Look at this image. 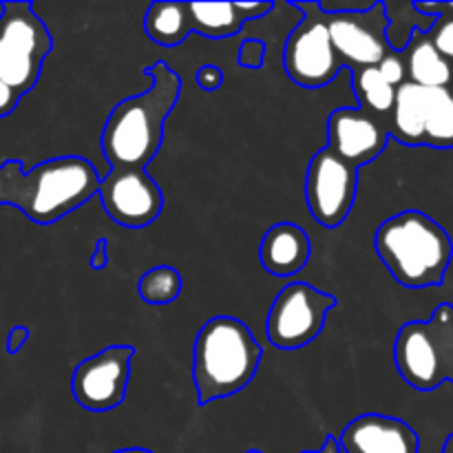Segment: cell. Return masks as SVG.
<instances>
[{"instance_id": "6da1fadb", "label": "cell", "mask_w": 453, "mask_h": 453, "mask_svg": "<svg viewBox=\"0 0 453 453\" xmlns=\"http://www.w3.org/2000/svg\"><path fill=\"white\" fill-rule=\"evenodd\" d=\"M100 180L97 168L80 155L47 159L31 171L12 159L0 166V206H16L34 224H56L96 197Z\"/></svg>"}, {"instance_id": "7a4b0ae2", "label": "cell", "mask_w": 453, "mask_h": 453, "mask_svg": "<svg viewBox=\"0 0 453 453\" xmlns=\"http://www.w3.org/2000/svg\"><path fill=\"white\" fill-rule=\"evenodd\" d=\"M144 73L153 84L115 104L102 128V153L111 168L146 171L162 149L164 122L180 100L181 80L166 62L146 66Z\"/></svg>"}, {"instance_id": "3957f363", "label": "cell", "mask_w": 453, "mask_h": 453, "mask_svg": "<svg viewBox=\"0 0 453 453\" xmlns=\"http://www.w3.org/2000/svg\"><path fill=\"white\" fill-rule=\"evenodd\" d=\"M379 259L410 290L442 286L453 259V242L445 228L420 211L389 217L374 234Z\"/></svg>"}, {"instance_id": "277c9868", "label": "cell", "mask_w": 453, "mask_h": 453, "mask_svg": "<svg viewBox=\"0 0 453 453\" xmlns=\"http://www.w3.org/2000/svg\"><path fill=\"white\" fill-rule=\"evenodd\" d=\"M264 348L243 321L234 317L208 319L193 349V380L199 405L234 396L250 385Z\"/></svg>"}, {"instance_id": "5b68a950", "label": "cell", "mask_w": 453, "mask_h": 453, "mask_svg": "<svg viewBox=\"0 0 453 453\" xmlns=\"http://www.w3.org/2000/svg\"><path fill=\"white\" fill-rule=\"evenodd\" d=\"M53 38L31 3L7 0L0 18V80L18 96L38 84Z\"/></svg>"}, {"instance_id": "8992f818", "label": "cell", "mask_w": 453, "mask_h": 453, "mask_svg": "<svg viewBox=\"0 0 453 453\" xmlns=\"http://www.w3.org/2000/svg\"><path fill=\"white\" fill-rule=\"evenodd\" d=\"M301 20L288 35L283 49V66L292 82L303 88H321L343 69V60L334 51L327 31V13L319 3H295Z\"/></svg>"}, {"instance_id": "52a82bcc", "label": "cell", "mask_w": 453, "mask_h": 453, "mask_svg": "<svg viewBox=\"0 0 453 453\" xmlns=\"http://www.w3.org/2000/svg\"><path fill=\"white\" fill-rule=\"evenodd\" d=\"M246 18L237 3H153L146 9L144 29L153 42L177 47L197 31L203 38H233Z\"/></svg>"}, {"instance_id": "ba28073f", "label": "cell", "mask_w": 453, "mask_h": 453, "mask_svg": "<svg viewBox=\"0 0 453 453\" xmlns=\"http://www.w3.org/2000/svg\"><path fill=\"white\" fill-rule=\"evenodd\" d=\"M336 296L305 281L288 283L274 299L265 321L268 341L279 349H299L319 339Z\"/></svg>"}, {"instance_id": "9c48e42d", "label": "cell", "mask_w": 453, "mask_h": 453, "mask_svg": "<svg viewBox=\"0 0 453 453\" xmlns=\"http://www.w3.org/2000/svg\"><path fill=\"white\" fill-rule=\"evenodd\" d=\"M358 168L343 162L330 149H321L310 159L305 173L308 211L323 228H339L357 202Z\"/></svg>"}, {"instance_id": "30bf717a", "label": "cell", "mask_w": 453, "mask_h": 453, "mask_svg": "<svg viewBox=\"0 0 453 453\" xmlns=\"http://www.w3.org/2000/svg\"><path fill=\"white\" fill-rule=\"evenodd\" d=\"M133 357L135 349L131 345H111L96 357L78 363L71 379L75 403L93 414L111 411L122 405L131 380Z\"/></svg>"}, {"instance_id": "8fae6325", "label": "cell", "mask_w": 453, "mask_h": 453, "mask_svg": "<svg viewBox=\"0 0 453 453\" xmlns=\"http://www.w3.org/2000/svg\"><path fill=\"white\" fill-rule=\"evenodd\" d=\"M385 3H372L358 12L327 13V31L334 51L349 69L376 66L392 49L388 44Z\"/></svg>"}, {"instance_id": "7c38bea8", "label": "cell", "mask_w": 453, "mask_h": 453, "mask_svg": "<svg viewBox=\"0 0 453 453\" xmlns=\"http://www.w3.org/2000/svg\"><path fill=\"white\" fill-rule=\"evenodd\" d=\"M97 197L106 215L127 228H144L153 224L164 208L162 188L142 168H111L100 180Z\"/></svg>"}, {"instance_id": "4fadbf2b", "label": "cell", "mask_w": 453, "mask_h": 453, "mask_svg": "<svg viewBox=\"0 0 453 453\" xmlns=\"http://www.w3.org/2000/svg\"><path fill=\"white\" fill-rule=\"evenodd\" d=\"M389 142L383 119L358 109H336L327 118V149L361 171L374 162Z\"/></svg>"}, {"instance_id": "5bb4252c", "label": "cell", "mask_w": 453, "mask_h": 453, "mask_svg": "<svg viewBox=\"0 0 453 453\" xmlns=\"http://www.w3.org/2000/svg\"><path fill=\"white\" fill-rule=\"evenodd\" d=\"M341 453H418V434L405 420L383 414L354 418L336 438Z\"/></svg>"}, {"instance_id": "9a60e30c", "label": "cell", "mask_w": 453, "mask_h": 453, "mask_svg": "<svg viewBox=\"0 0 453 453\" xmlns=\"http://www.w3.org/2000/svg\"><path fill=\"white\" fill-rule=\"evenodd\" d=\"M394 363L401 379L418 392H434L445 383L427 321H410L398 330Z\"/></svg>"}, {"instance_id": "2e32d148", "label": "cell", "mask_w": 453, "mask_h": 453, "mask_svg": "<svg viewBox=\"0 0 453 453\" xmlns=\"http://www.w3.org/2000/svg\"><path fill=\"white\" fill-rule=\"evenodd\" d=\"M312 242L301 226L281 221L274 224L261 239L259 259L265 273L274 277H292L308 265Z\"/></svg>"}, {"instance_id": "e0dca14e", "label": "cell", "mask_w": 453, "mask_h": 453, "mask_svg": "<svg viewBox=\"0 0 453 453\" xmlns=\"http://www.w3.org/2000/svg\"><path fill=\"white\" fill-rule=\"evenodd\" d=\"M425 113L427 91L414 82H403L396 88V100L389 113V137L405 146H425Z\"/></svg>"}, {"instance_id": "ac0fdd59", "label": "cell", "mask_w": 453, "mask_h": 453, "mask_svg": "<svg viewBox=\"0 0 453 453\" xmlns=\"http://www.w3.org/2000/svg\"><path fill=\"white\" fill-rule=\"evenodd\" d=\"M401 53L405 58L410 82L425 88L453 87V66L436 51L427 31H414Z\"/></svg>"}, {"instance_id": "d6986e66", "label": "cell", "mask_w": 453, "mask_h": 453, "mask_svg": "<svg viewBox=\"0 0 453 453\" xmlns=\"http://www.w3.org/2000/svg\"><path fill=\"white\" fill-rule=\"evenodd\" d=\"M352 87L357 93L358 111L370 113L374 118L389 122V113L394 109L396 100V88L385 82L383 75L379 73L376 66H363V69L352 71ZM389 128V127H388Z\"/></svg>"}, {"instance_id": "ffe728a7", "label": "cell", "mask_w": 453, "mask_h": 453, "mask_svg": "<svg viewBox=\"0 0 453 453\" xmlns=\"http://www.w3.org/2000/svg\"><path fill=\"white\" fill-rule=\"evenodd\" d=\"M427 113H425V146L453 149V87L425 88Z\"/></svg>"}, {"instance_id": "44dd1931", "label": "cell", "mask_w": 453, "mask_h": 453, "mask_svg": "<svg viewBox=\"0 0 453 453\" xmlns=\"http://www.w3.org/2000/svg\"><path fill=\"white\" fill-rule=\"evenodd\" d=\"M396 4L398 13H394L392 9L385 7L388 12V44L392 51H403L410 42L411 34L414 31H429L432 25L436 22V18L423 16L414 9V3H394Z\"/></svg>"}, {"instance_id": "7402d4cb", "label": "cell", "mask_w": 453, "mask_h": 453, "mask_svg": "<svg viewBox=\"0 0 453 453\" xmlns=\"http://www.w3.org/2000/svg\"><path fill=\"white\" fill-rule=\"evenodd\" d=\"M142 301L149 305H168L181 295V277L171 265H157L142 274L137 283Z\"/></svg>"}, {"instance_id": "603a6c76", "label": "cell", "mask_w": 453, "mask_h": 453, "mask_svg": "<svg viewBox=\"0 0 453 453\" xmlns=\"http://www.w3.org/2000/svg\"><path fill=\"white\" fill-rule=\"evenodd\" d=\"M438 363H441L445 383H453V305L441 303L427 321Z\"/></svg>"}, {"instance_id": "cb8c5ba5", "label": "cell", "mask_w": 453, "mask_h": 453, "mask_svg": "<svg viewBox=\"0 0 453 453\" xmlns=\"http://www.w3.org/2000/svg\"><path fill=\"white\" fill-rule=\"evenodd\" d=\"M414 9L423 16L436 18L427 35L436 51L453 66V13L447 9V3H414Z\"/></svg>"}, {"instance_id": "d4e9b609", "label": "cell", "mask_w": 453, "mask_h": 453, "mask_svg": "<svg viewBox=\"0 0 453 453\" xmlns=\"http://www.w3.org/2000/svg\"><path fill=\"white\" fill-rule=\"evenodd\" d=\"M379 73L383 75L385 82L392 84L394 88L401 87L403 82H407V66H405V58H403L401 51H389L383 60L376 65Z\"/></svg>"}, {"instance_id": "484cf974", "label": "cell", "mask_w": 453, "mask_h": 453, "mask_svg": "<svg viewBox=\"0 0 453 453\" xmlns=\"http://www.w3.org/2000/svg\"><path fill=\"white\" fill-rule=\"evenodd\" d=\"M265 51H268V47H265L264 40H243L237 53V65L243 69H261L265 65Z\"/></svg>"}, {"instance_id": "4316f807", "label": "cell", "mask_w": 453, "mask_h": 453, "mask_svg": "<svg viewBox=\"0 0 453 453\" xmlns=\"http://www.w3.org/2000/svg\"><path fill=\"white\" fill-rule=\"evenodd\" d=\"M197 84H199V88H202V91L212 93V91H217L221 84H224V73H221L219 66L203 65L202 69L197 71Z\"/></svg>"}, {"instance_id": "83f0119b", "label": "cell", "mask_w": 453, "mask_h": 453, "mask_svg": "<svg viewBox=\"0 0 453 453\" xmlns=\"http://www.w3.org/2000/svg\"><path fill=\"white\" fill-rule=\"evenodd\" d=\"M20 100L22 97L18 96L13 88H9L3 80H0V118H7L9 113H13Z\"/></svg>"}, {"instance_id": "f1b7e54d", "label": "cell", "mask_w": 453, "mask_h": 453, "mask_svg": "<svg viewBox=\"0 0 453 453\" xmlns=\"http://www.w3.org/2000/svg\"><path fill=\"white\" fill-rule=\"evenodd\" d=\"M239 12L243 13V18L248 20H257V18H264L265 13L273 12V3H237Z\"/></svg>"}, {"instance_id": "f546056e", "label": "cell", "mask_w": 453, "mask_h": 453, "mask_svg": "<svg viewBox=\"0 0 453 453\" xmlns=\"http://www.w3.org/2000/svg\"><path fill=\"white\" fill-rule=\"evenodd\" d=\"M27 341H29V330H27L25 326L12 327V330H9V336H7V352L18 354Z\"/></svg>"}, {"instance_id": "4dcf8cb0", "label": "cell", "mask_w": 453, "mask_h": 453, "mask_svg": "<svg viewBox=\"0 0 453 453\" xmlns=\"http://www.w3.org/2000/svg\"><path fill=\"white\" fill-rule=\"evenodd\" d=\"M106 250H109V242L106 239H100L96 243V252L91 257V268L93 270H104L109 265V257H106Z\"/></svg>"}, {"instance_id": "1f68e13d", "label": "cell", "mask_w": 453, "mask_h": 453, "mask_svg": "<svg viewBox=\"0 0 453 453\" xmlns=\"http://www.w3.org/2000/svg\"><path fill=\"white\" fill-rule=\"evenodd\" d=\"M248 453H261V451H248ZM305 453H341V449L339 445H336V438H327L321 451H305Z\"/></svg>"}, {"instance_id": "d6a6232c", "label": "cell", "mask_w": 453, "mask_h": 453, "mask_svg": "<svg viewBox=\"0 0 453 453\" xmlns=\"http://www.w3.org/2000/svg\"><path fill=\"white\" fill-rule=\"evenodd\" d=\"M441 453H453V434L445 441V445H442Z\"/></svg>"}, {"instance_id": "836d02e7", "label": "cell", "mask_w": 453, "mask_h": 453, "mask_svg": "<svg viewBox=\"0 0 453 453\" xmlns=\"http://www.w3.org/2000/svg\"><path fill=\"white\" fill-rule=\"evenodd\" d=\"M113 453H153L149 449H137V447H133V449H119V451H113Z\"/></svg>"}, {"instance_id": "e575fe53", "label": "cell", "mask_w": 453, "mask_h": 453, "mask_svg": "<svg viewBox=\"0 0 453 453\" xmlns=\"http://www.w3.org/2000/svg\"><path fill=\"white\" fill-rule=\"evenodd\" d=\"M3 12H4V3H0V18H3Z\"/></svg>"}]
</instances>
